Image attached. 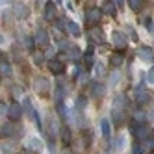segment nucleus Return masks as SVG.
I'll return each mask as SVG.
<instances>
[{
	"label": "nucleus",
	"instance_id": "nucleus-20",
	"mask_svg": "<svg viewBox=\"0 0 154 154\" xmlns=\"http://www.w3.org/2000/svg\"><path fill=\"white\" fill-rule=\"evenodd\" d=\"M112 119H113V123H115V125H121V123H123V115H121V109H115V108H113Z\"/></svg>",
	"mask_w": 154,
	"mask_h": 154
},
{
	"label": "nucleus",
	"instance_id": "nucleus-26",
	"mask_svg": "<svg viewBox=\"0 0 154 154\" xmlns=\"http://www.w3.org/2000/svg\"><path fill=\"white\" fill-rule=\"evenodd\" d=\"M104 71H106V69H104V63H95V74H97V76H102Z\"/></svg>",
	"mask_w": 154,
	"mask_h": 154
},
{
	"label": "nucleus",
	"instance_id": "nucleus-5",
	"mask_svg": "<svg viewBox=\"0 0 154 154\" xmlns=\"http://www.w3.org/2000/svg\"><path fill=\"white\" fill-rule=\"evenodd\" d=\"M48 69H50V72H54V74H61V72L65 71V63L60 61V60H50V61H48Z\"/></svg>",
	"mask_w": 154,
	"mask_h": 154
},
{
	"label": "nucleus",
	"instance_id": "nucleus-9",
	"mask_svg": "<svg viewBox=\"0 0 154 154\" xmlns=\"http://www.w3.org/2000/svg\"><path fill=\"white\" fill-rule=\"evenodd\" d=\"M54 17H56V4L54 2H48L45 6V19L47 20H54Z\"/></svg>",
	"mask_w": 154,
	"mask_h": 154
},
{
	"label": "nucleus",
	"instance_id": "nucleus-14",
	"mask_svg": "<svg viewBox=\"0 0 154 154\" xmlns=\"http://www.w3.org/2000/svg\"><path fill=\"white\" fill-rule=\"evenodd\" d=\"M84 63H85V67H93V65H95V54H93V50H87L84 54Z\"/></svg>",
	"mask_w": 154,
	"mask_h": 154
},
{
	"label": "nucleus",
	"instance_id": "nucleus-8",
	"mask_svg": "<svg viewBox=\"0 0 154 154\" xmlns=\"http://www.w3.org/2000/svg\"><path fill=\"white\" fill-rule=\"evenodd\" d=\"M136 100H137V104H139V106L147 104V102L150 100V93H149V91H145V89H137V93H136Z\"/></svg>",
	"mask_w": 154,
	"mask_h": 154
},
{
	"label": "nucleus",
	"instance_id": "nucleus-31",
	"mask_svg": "<svg viewBox=\"0 0 154 154\" xmlns=\"http://www.w3.org/2000/svg\"><path fill=\"white\" fill-rule=\"evenodd\" d=\"M67 47H69V43H67V41H60V50H69Z\"/></svg>",
	"mask_w": 154,
	"mask_h": 154
},
{
	"label": "nucleus",
	"instance_id": "nucleus-15",
	"mask_svg": "<svg viewBox=\"0 0 154 154\" xmlns=\"http://www.w3.org/2000/svg\"><path fill=\"white\" fill-rule=\"evenodd\" d=\"M91 41H95V43H104V35H102V30L100 28H95L91 32Z\"/></svg>",
	"mask_w": 154,
	"mask_h": 154
},
{
	"label": "nucleus",
	"instance_id": "nucleus-4",
	"mask_svg": "<svg viewBox=\"0 0 154 154\" xmlns=\"http://www.w3.org/2000/svg\"><path fill=\"white\" fill-rule=\"evenodd\" d=\"M34 43L39 45V47H47L48 45V34L45 30H37L35 35H34Z\"/></svg>",
	"mask_w": 154,
	"mask_h": 154
},
{
	"label": "nucleus",
	"instance_id": "nucleus-29",
	"mask_svg": "<svg viewBox=\"0 0 154 154\" xmlns=\"http://www.w3.org/2000/svg\"><path fill=\"white\" fill-rule=\"evenodd\" d=\"M2 132H4V136H11L13 134V128H11V125H4V128H2Z\"/></svg>",
	"mask_w": 154,
	"mask_h": 154
},
{
	"label": "nucleus",
	"instance_id": "nucleus-36",
	"mask_svg": "<svg viewBox=\"0 0 154 154\" xmlns=\"http://www.w3.org/2000/svg\"><path fill=\"white\" fill-rule=\"evenodd\" d=\"M20 154H32L30 150H23V152H20Z\"/></svg>",
	"mask_w": 154,
	"mask_h": 154
},
{
	"label": "nucleus",
	"instance_id": "nucleus-34",
	"mask_svg": "<svg viewBox=\"0 0 154 154\" xmlns=\"http://www.w3.org/2000/svg\"><path fill=\"white\" fill-rule=\"evenodd\" d=\"M23 93V89H20V87H13V95H20Z\"/></svg>",
	"mask_w": 154,
	"mask_h": 154
},
{
	"label": "nucleus",
	"instance_id": "nucleus-25",
	"mask_svg": "<svg viewBox=\"0 0 154 154\" xmlns=\"http://www.w3.org/2000/svg\"><path fill=\"white\" fill-rule=\"evenodd\" d=\"M58 113H60L61 121H67V109H65L63 104H58Z\"/></svg>",
	"mask_w": 154,
	"mask_h": 154
},
{
	"label": "nucleus",
	"instance_id": "nucleus-37",
	"mask_svg": "<svg viewBox=\"0 0 154 154\" xmlns=\"http://www.w3.org/2000/svg\"><path fill=\"white\" fill-rule=\"evenodd\" d=\"M2 43H4V37H2V35H0V45H2Z\"/></svg>",
	"mask_w": 154,
	"mask_h": 154
},
{
	"label": "nucleus",
	"instance_id": "nucleus-27",
	"mask_svg": "<svg viewBox=\"0 0 154 154\" xmlns=\"http://www.w3.org/2000/svg\"><path fill=\"white\" fill-rule=\"evenodd\" d=\"M85 104H87V98H85V97H78V100H76V108H78V109H84Z\"/></svg>",
	"mask_w": 154,
	"mask_h": 154
},
{
	"label": "nucleus",
	"instance_id": "nucleus-23",
	"mask_svg": "<svg viewBox=\"0 0 154 154\" xmlns=\"http://www.w3.org/2000/svg\"><path fill=\"white\" fill-rule=\"evenodd\" d=\"M69 58H72V60H78V58H80L78 47H69Z\"/></svg>",
	"mask_w": 154,
	"mask_h": 154
},
{
	"label": "nucleus",
	"instance_id": "nucleus-13",
	"mask_svg": "<svg viewBox=\"0 0 154 154\" xmlns=\"http://www.w3.org/2000/svg\"><path fill=\"white\" fill-rule=\"evenodd\" d=\"M15 13H17V17H19V19H26V17H28V13H30V9H28L26 6L17 4V6H15Z\"/></svg>",
	"mask_w": 154,
	"mask_h": 154
},
{
	"label": "nucleus",
	"instance_id": "nucleus-32",
	"mask_svg": "<svg viewBox=\"0 0 154 154\" xmlns=\"http://www.w3.org/2000/svg\"><path fill=\"white\" fill-rule=\"evenodd\" d=\"M143 117H145V115H143L141 112H136V113H134V119H136V121H141Z\"/></svg>",
	"mask_w": 154,
	"mask_h": 154
},
{
	"label": "nucleus",
	"instance_id": "nucleus-6",
	"mask_svg": "<svg viewBox=\"0 0 154 154\" xmlns=\"http://www.w3.org/2000/svg\"><path fill=\"white\" fill-rule=\"evenodd\" d=\"M137 54H139V58H141L143 61H152V60H154V52H152L150 47H139Z\"/></svg>",
	"mask_w": 154,
	"mask_h": 154
},
{
	"label": "nucleus",
	"instance_id": "nucleus-10",
	"mask_svg": "<svg viewBox=\"0 0 154 154\" xmlns=\"http://www.w3.org/2000/svg\"><path fill=\"white\" fill-rule=\"evenodd\" d=\"M91 93H93V97H104V93H106V85H102V84H93L91 85Z\"/></svg>",
	"mask_w": 154,
	"mask_h": 154
},
{
	"label": "nucleus",
	"instance_id": "nucleus-24",
	"mask_svg": "<svg viewBox=\"0 0 154 154\" xmlns=\"http://www.w3.org/2000/svg\"><path fill=\"white\" fill-rule=\"evenodd\" d=\"M128 4H130V8L134 9V11H139V9L143 8V2H141V0H130Z\"/></svg>",
	"mask_w": 154,
	"mask_h": 154
},
{
	"label": "nucleus",
	"instance_id": "nucleus-2",
	"mask_svg": "<svg viewBox=\"0 0 154 154\" xmlns=\"http://www.w3.org/2000/svg\"><path fill=\"white\" fill-rule=\"evenodd\" d=\"M100 17H102V9H100V8H89V9L85 11V19H87V23H89V24L98 23V20H100Z\"/></svg>",
	"mask_w": 154,
	"mask_h": 154
},
{
	"label": "nucleus",
	"instance_id": "nucleus-30",
	"mask_svg": "<svg viewBox=\"0 0 154 154\" xmlns=\"http://www.w3.org/2000/svg\"><path fill=\"white\" fill-rule=\"evenodd\" d=\"M147 80H149L150 84H154V67H150V71H149V74H147Z\"/></svg>",
	"mask_w": 154,
	"mask_h": 154
},
{
	"label": "nucleus",
	"instance_id": "nucleus-22",
	"mask_svg": "<svg viewBox=\"0 0 154 154\" xmlns=\"http://www.w3.org/2000/svg\"><path fill=\"white\" fill-rule=\"evenodd\" d=\"M104 11L108 13V15H115V4L113 2H106V6H104Z\"/></svg>",
	"mask_w": 154,
	"mask_h": 154
},
{
	"label": "nucleus",
	"instance_id": "nucleus-19",
	"mask_svg": "<svg viewBox=\"0 0 154 154\" xmlns=\"http://www.w3.org/2000/svg\"><path fill=\"white\" fill-rule=\"evenodd\" d=\"M0 74H2V76L11 74V67H9L8 61H2V63H0Z\"/></svg>",
	"mask_w": 154,
	"mask_h": 154
},
{
	"label": "nucleus",
	"instance_id": "nucleus-18",
	"mask_svg": "<svg viewBox=\"0 0 154 154\" xmlns=\"http://www.w3.org/2000/svg\"><path fill=\"white\" fill-rule=\"evenodd\" d=\"M61 141L65 143V145H69V143H71V132H69L67 126H63V128H61Z\"/></svg>",
	"mask_w": 154,
	"mask_h": 154
},
{
	"label": "nucleus",
	"instance_id": "nucleus-17",
	"mask_svg": "<svg viewBox=\"0 0 154 154\" xmlns=\"http://www.w3.org/2000/svg\"><path fill=\"white\" fill-rule=\"evenodd\" d=\"M67 32H69L71 35L78 37V35H80V26L76 24V23H69V26H67Z\"/></svg>",
	"mask_w": 154,
	"mask_h": 154
},
{
	"label": "nucleus",
	"instance_id": "nucleus-21",
	"mask_svg": "<svg viewBox=\"0 0 154 154\" xmlns=\"http://www.w3.org/2000/svg\"><path fill=\"white\" fill-rule=\"evenodd\" d=\"M34 63L35 65H43V63H45V54H43V52H35L34 54Z\"/></svg>",
	"mask_w": 154,
	"mask_h": 154
},
{
	"label": "nucleus",
	"instance_id": "nucleus-12",
	"mask_svg": "<svg viewBox=\"0 0 154 154\" xmlns=\"http://www.w3.org/2000/svg\"><path fill=\"white\" fill-rule=\"evenodd\" d=\"M100 130H102V136H104V137H109V136H112V126H109V121H108V119H102V121H100Z\"/></svg>",
	"mask_w": 154,
	"mask_h": 154
},
{
	"label": "nucleus",
	"instance_id": "nucleus-33",
	"mask_svg": "<svg viewBox=\"0 0 154 154\" xmlns=\"http://www.w3.org/2000/svg\"><path fill=\"white\" fill-rule=\"evenodd\" d=\"M117 80H119V72H113L112 74V84H117Z\"/></svg>",
	"mask_w": 154,
	"mask_h": 154
},
{
	"label": "nucleus",
	"instance_id": "nucleus-16",
	"mask_svg": "<svg viewBox=\"0 0 154 154\" xmlns=\"http://www.w3.org/2000/svg\"><path fill=\"white\" fill-rule=\"evenodd\" d=\"M28 147H30V149H34V150H37V152H39V150L43 149V143H41V141H39L37 137H30V139H28Z\"/></svg>",
	"mask_w": 154,
	"mask_h": 154
},
{
	"label": "nucleus",
	"instance_id": "nucleus-3",
	"mask_svg": "<svg viewBox=\"0 0 154 154\" xmlns=\"http://www.w3.org/2000/svg\"><path fill=\"white\" fill-rule=\"evenodd\" d=\"M23 112H24V108L20 106V104H17V102H13L11 106L8 108V117L11 119V121H19L20 115H23Z\"/></svg>",
	"mask_w": 154,
	"mask_h": 154
},
{
	"label": "nucleus",
	"instance_id": "nucleus-1",
	"mask_svg": "<svg viewBox=\"0 0 154 154\" xmlns=\"http://www.w3.org/2000/svg\"><path fill=\"white\" fill-rule=\"evenodd\" d=\"M132 130H134V136H136L139 141H145V139L150 137V128H149L147 125H136Z\"/></svg>",
	"mask_w": 154,
	"mask_h": 154
},
{
	"label": "nucleus",
	"instance_id": "nucleus-11",
	"mask_svg": "<svg viewBox=\"0 0 154 154\" xmlns=\"http://www.w3.org/2000/svg\"><path fill=\"white\" fill-rule=\"evenodd\" d=\"M123 61H125V58H123V54H121V52H113L112 56H109V63H112L113 67H119Z\"/></svg>",
	"mask_w": 154,
	"mask_h": 154
},
{
	"label": "nucleus",
	"instance_id": "nucleus-28",
	"mask_svg": "<svg viewBox=\"0 0 154 154\" xmlns=\"http://www.w3.org/2000/svg\"><path fill=\"white\" fill-rule=\"evenodd\" d=\"M56 24H58L60 30H65V28L69 26V20H65V17H61V19H58V23H56Z\"/></svg>",
	"mask_w": 154,
	"mask_h": 154
},
{
	"label": "nucleus",
	"instance_id": "nucleus-7",
	"mask_svg": "<svg viewBox=\"0 0 154 154\" xmlns=\"http://www.w3.org/2000/svg\"><path fill=\"white\" fill-rule=\"evenodd\" d=\"M112 39L115 43V47H119V48H125L126 47V35L123 34V32H113Z\"/></svg>",
	"mask_w": 154,
	"mask_h": 154
},
{
	"label": "nucleus",
	"instance_id": "nucleus-35",
	"mask_svg": "<svg viewBox=\"0 0 154 154\" xmlns=\"http://www.w3.org/2000/svg\"><path fill=\"white\" fill-rule=\"evenodd\" d=\"M134 154H143V150H141V147H137V145H136V147H134Z\"/></svg>",
	"mask_w": 154,
	"mask_h": 154
}]
</instances>
